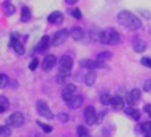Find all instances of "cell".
Here are the masks:
<instances>
[{
	"instance_id": "obj_37",
	"label": "cell",
	"mask_w": 151,
	"mask_h": 137,
	"mask_svg": "<svg viewBox=\"0 0 151 137\" xmlns=\"http://www.w3.org/2000/svg\"><path fill=\"white\" fill-rule=\"evenodd\" d=\"M145 111H146L147 115L151 117V104H146V106H145Z\"/></svg>"
},
{
	"instance_id": "obj_12",
	"label": "cell",
	"mask_w": 151,
	"mask_h": 137,
	"mask_svg": "<svg viewBox=\"0 0 151 137\" xmlns=\"http://www.w3.org/2000/svg\"><path fill=\"white\" fill-rule=\"evenodd\" d=\"M73 67V58L68 54L61 55L60 58V69H65V70H72Z\"/></svg>"
},
{
	"instance_id": "obj_8",
	"label": "cell",
	"mask_w": 151,
	"mask_h": 137,
	"mask_svg": "<svg viewBox=\"0 0 151 137\" xmlns=\"http://www.w3.org/2000/svg\"><path fill=\"white\" fill-rule=\"evenodd\" d=\"M76 91H77V87H76V84L73 83H69V84L65 86V88L63 90V94H61V96H63V99L68 103V102H70L72 99L76 96Z\"/></svg>"
},
{
	"instance_id": "obj_3",
	"label": "cell",
	"mask_w": 151,
	"mask_h": 137,
	"mask_svg": "<svg viewBox=\"0 0 151 137\" xmlns=\"http://www.w3.org/2000/svg\"><path fill=\"white\" fill-rule=\"evenodd\" d=\"M69 36H70V31H68V29H60V31H57L53 34L52 40H50V45L52 46H60L61 44H64L66 41V38Z\"/></svg>"
},
{
	"instance_id": "obj_11",
	"label": "cell",
	"mask_w": 151,
	"mask_h": 137,
	"mask_svg": "<svg viewBox=\"0 0 151 137\" xmlns=\"http://www.w3.org/2000/svg\"><path fill=\"white\" fill-rule=\"evenodd\" d=\"M141 99V90H138V88H134V90H131L130 92L127 94V98H126V100H127V103L130 104V106H134V104L137 103V102Z\"/></svg>"
},
{
	"instance_id": "obj_34",
	"label": "cell",
	"mask_w": 151,
	"mask_h": 137,
	"mask_svg": "<svg viewBox=\"0 0 151 137\" xmlns=\"http://www.w3.org/2000/svg\"><path fill=\"white\" fill-rule=\"evenodd\" d=\"M141 63L143 66H146V67H151V58H149V57H143L141 60Z\"/></svg>"
},
{
	"instance_id": "obj_18",
	"label": "cell",
	"mask_w": 151,
	"mask_h": 137,
	"mask_svg": "<svg viewBox=\"0 0 151 137\" xmlns=\"http://www.w3.org/2000/svg\"><path fill=\"white\" fill-rule=\"evenodd\" d=\"M49 44H50L49 36H42V38L40 40L39 45H37V52H40V53L45 52L48 49V46H49Z\"/></svg>"
},
{
	"instance_id": "obj_20",
	"label": "cell",
	"mask_w": 151,
	"mask_h": 137,
	"mask_svg": "<svg viewBox=\"0 0 151 137\" xmlns=\"http://www.w3.org/2000/svg\"><path fill=\"white\" fill-rule=\"evenodd\" d=\"M111 107L114 109H122L123 108V99L121 96H114L111 99Z\"/></svg>"
},
{
	"instance_id": "obj_29",
	"label": "cell",
	"mask_w": 151,
	"mask_h": 137,
	"mask_svg": "<svg viewBox=\"0 0 151 137\" xmlns=\"http://www.w3.org/2000/svg\"><path fill=\"white\" fill-rule=\"evenodd\" d=\"M37 125H39L40 128H41L42 131H44L45 133H50L53 131V128L50 127V125H48V124H44V123H40V121H37Z\"/></svg>"
},
{
	"instance_id": "obj_4",
	"label": "cell",
	"mask_w": 151,
	"mask_h": 137,
	"mask_svg": "<svg viewBox=\"0 0 151 137\" xmlns=\"http://www.w3.org/2000/svg\"><path fill=\"white\" fill-rule=\"evenodd\" d=\"M80 66L83 69H88L89 71H94V70L106 67L105 62H101V61H98V60H82L80 62Z\"/></svg>"
},
{
	"instance_id": "obj_38",
	"label": "cell",
	"mask_w": 151,
	"mask_h": 137,
	"mask_svg": "<svg viewBox=\"0 0 151 137\" xmlns=\"http://www.w3.org/2000/svg\"><path fill=\"white\" fill-rule=\"evenodd\" d=\"M78 1V0H65V3H66V4H76V3H77Z\"/></svg>"
},
{
	"instance_id": "obj_6",
	"label": "cell",
	"mask_w": 151,
	"mask_h": 137,
	"mask_svg": "<svg viewBox=\"0 0 151 137\" xmlns=\"http://www.w3.org/2000/svg\"><path fill=\"white\" fill-rule=\"evenodd\" d=\"M36 108H37V112H39L40 116L45 117V119H48V120L53 119L52 111H50V108L48 107V104L45 103L44 100H39V102H37V103H36Z\"/></svg>"
},
{
	"instance_id": "obj_31",
	"label": "cell",
	"mask_w": 151,
	"mask_h": 137,
	"mask_svg": "<svg viewBox=\"0 0 151 137\" xmlns=\"http://www.w3.org/2000/svg\"><path fill=\"white\" fill-rule=\"evenodd\" d=\"M0 107L4 109H7L8 107H9V102H8V99L5 98V96H0Z\"/></svg>"
},
{
	"instance_id": "obj_25",
	"label": "cell",
	"mask_w": 151,
	"mask_h": 137,
	"mask_svg": "<svg viewBox=\"0 0 151 137\" xmlns=\"http://www.w3.org/2000/svg\"><path fill=\"white\" fill-rule=\"evenodd\" d=\"M3 5H4V9H5V13H7V15H13V13H15V7H13L9 1H4Z\"/></svg>"
},
{
	"instance_id": "obj_19",
	"label": "cell",
	"mask_w": 151,
	"mask_h": 137,
	"mask_svg": "<svg viewBox=\"0 0 151 137\" xmlns=\"http://www.w3.org/2000/svg\"><path fill=\"white\" fill-rule=\"evenodd\" d=\"M102 29L99 28H93L90 29V32H89V34H90V38L91 41H96V42H101V37H102Z\"/></svg>"
},
{
	"instance_id": "obj_32",
	"label": "cell",
	"mask_w": 151,
	"mask_h": 137,
	"mask_svg": "<svg viewBox=\"0 0 151 137\" xmlns=\"http://www.w3.org/2000/svg\"><path fill=\"white\" fill-rule=\"evenodd\" d=\"M57 119L60 120V121H63V123H68L69 121V115L64 114V112H60V114L57 115Z\"/></svg>"
},
{
	"instance_id": "obj_40",
	"label": "cell",
	"mask_w": 151,
	"mask_h": 137,
	"mask_svg": "<svg viewBox=\"0 0 151 137\" xmlns=\"http://www.w3.org/2000/svg\"><path fill=\"white\" fill-rule=\"evenodd\" d=\"M145 137H151V133H150V135H146V136H145Z\"/></svg>"
},
{
	"instance_id": "obj_21",
	"label": "cell",
	"mask_w": 151,
	"mask_h": 137,
	"mask_svg": "<svg viewBox=\"0 0 151 137\" xmlns=\"http://www.w3.org/2000/svg\"><path fill=\"white\" fill-rule=\"evenodd\" d=\"M125 112L127 115H130V116L133 117L134 120H139V119H141V112H139L138 109H134L133 107H129V108H126Z\"/></svg>"
},
{
	"instance_id": "obj_35",
	"label": "cell",
	"mask_w": 151,
	"mask_h": 137,
	"mask_svg": "<svg viewBox=\"0 0 151 137\" xmlns=\"http://www.w3.org/2000/svg\"><path fill=\"white\" fill-rule=\"evenodd\" d=\"M70 13H72V16H74V17L77 18V20H80V18L82 17V15H81V11H80V9H77V8H76V9H73V11H72Z\"/></svg>"
},
{
	"instance_id": "obj_22",
	"label": "cell",
	"mask_w": 151,
	"mask_h": 137,
	"mask_svg": "<svg viewBox=\"0 0 151 137\" xmlns=\"http://www.w3.org/2000/svg\"><path fill=\"white\" fill-rule=\"evenodd\" d=\"M29 18H31V11H29L28 7H23L21 8V21L27 23Z\"/></svg>"
},
{
	"instance_id": "obj_24",
	"label": "cell",
	"mask_w": 151,
	"mask_h": 137,
	"mask_svg": "<svg viewBox=\"0 0 151 137\" xmlns=\"http://www.w3.org/2000/svg\"><path fill=\"white\" fill-rule=\"evenodd\" d=\"M111 96L109 95L107 92H105V94H102L101 95V103L104 104V106H109V104H111Z\"/></svg>"
},
{
	"instance_id": "obj_10",
	"label": "cell",
	"mask_w": 151,
	"mask_h": 137,
	"mask_svg": "<svg viewBox=\"0 0 151 137\" xmlns=\"http://www.w3.org/2000/svg\"><path fill=\"white\" fill-rule=\"evenodd\" d=\"M16 36H17L16 33H12V37H11V45H12L13 50H15L19 55H23L24 53H25V49H24V46L19 42V37H16Z\"/></svg>"
},
{
	"instance_id": "obj_27",
	"label": "cell",
	"mask_w": 151,
	"mask_h": 137,
	"mask_svg": "<svg viewBox=\"0 0 151 137\" xmlns=\"http://www.w3.org/2000/svg\"><path fill=\"white\" fill-rule=\"evenodd\" d=\"M0 136H3V137H8V136H11V128L8 127V125L0 127Z\"/></svg>"
},
{
	"instance_id": "obj_15",
	"label": "cell",
	"mask_w": 151,
	"mask_h": 137,
	"mask_svg": "<svg viewBox=\"0 0 151 137\" xmlns=\"http://www.w3.org/2000/svg\"><path fill=\"white\" fill-rule=\"evenodd\" d=\"M83 36H85V33H83L82 28H80V26H73V28L70 29V37L74 41H81V40H83Z\"/></svg>"
},
{
	"instance_id": "obj_26",
	"label": "cell",
	"mask_w": 151,
	"mask_h": 137,
	"mask_svg": "<svg viewBox=\"0 0 151 137\" xmlns=\"http://www.w3.org/2000/svg\"><path fill=\"white\" fill-rule=\"evenodd\" d=\"M77 132H78V137H90L89 131L86 129L83 125H80V127L77 128Z\"/></svg>"
},
{
	"instance_id": "obj_23",
	"label": "cell",
	"mask_w": 151,
	"mask_h": 137,
	"mask_svg": "<svg viewBox=\"0 0 151 137\" xmlns=\"http://www.w3.org/2000/svg\"><path fill=\"white\" fill-rule=\"evenodd\" d=\"M113 57V53L111 52H102V53H99L98 55H97V60L98 61H101V62H105V61H107V60H110V58Z\"/></svg>"
},
{
	"instance_id": "obj_39",
	"label": "cell",
	"mask_w": 151,
	"mask_h": 137,
	"mask_svg": "<svg viewBox=\"0 0 151 137\" xmlns=\"http://www.w3.org/2000/svg\"><path fill=\"white\" fill-rule=\"evenodd\" d=\"M5 111V109L4 108H1V107H0V114H1V112H4Z\"/></svg>"
},
{
	"instance_id": "obj_7",
	"label": "cell",
	"mask_w": 151,
	"mask_h": 137,
	"mask_svg": "<svg viewBox=\"0 0 151 137\" xmlns=\"http://www.w3.org/2000/svg\"><path fill=\"white\" fill-rule=\"evenodd\" d=\"M83 117H85L86 124H89V125H93V124H96V123L98 121V119H97L96 108H94L93 106L86 107L85 111H83Z\"/></svg>"
},
{
	"instance_id": "obj_14",
	"label": "cell",
	"mask_w": 151,
	"mask_h": 137,
	"mask_svg": "<svg viewBox=\"0 0 151 137\" xmlns=\"http://www.w3.org/2000/svg\"><path fill=\"white\" fill-rule=\"evenodd\" d=\"M48 21L52 23V24H57V25H60V24L64 21V15L61 12H58V11H55V12H52L49 15Z\"/></svg>"
},
{
	"instance_id": "obj_30",
	"label": "cell",
	"mask_w": 151,
	"mask_h": 137,
	"mask_svg": "<svg viewBox=\"0 0 151 137\" xmlns=\"http://www.w3.org/2000/svg\"><path fill=\"white\" fill-rule=\"evenodd\" d=\"M141 128H142V132H145L146 135H150V133H151V121L143 123Z\"/></svg>"
},
{
	"instance_id": "obj_5",
	"label": "cell",
	"mask_w": 151,
	"mask_h": 137,
	"mask_svg": "<svg viewBox=\"0 0 151 137\" xmlns=\"http://www.w3.org/2000/svg\"><path fill=\"white\" fill-rule=\"evenodd\" d=\"M24 124V115L21 112H13L9 117L7 119V125L8 127L19 128Z\"/></svg>"
},
{
	"instance_id": "obj_2",
	"label": "cell",
	"mask_w": 151,
	"mask_h": 137,
	"mask_svg": "<svg viewBox=\"0 0 151 137\" xmlns=\"http://www.w3.org/2000/svg\"><path fill=\"white\" fill-rule=\"evenodd\" d=\"M121 41V34L118 33L115 29H107V31L102 32L101 42L99 44H106V45H117Z\"/></svg>"
},
{
	"instance_id": "obj_17",
	"label": "cell",
	"mask_w": 151,
	"mask_h": 137,
	"mask_svg": "<svg viewBox=\"0 0 151 137\" xmlns=\"http://www.w3.org/2000/svg\"><path fill=\"white\" fill-rule=\"evenodd\" d=\"M96 79H97V74L96 71H88L85 75H83V83L86 86H93L96 83Z\"/></svg>"
},
{
	"instance_id": "obj_33",
	"label": "cell",
	"mask_w": 151,
	"mask_h": 137,
	"mask_svg": "<svg viewBox=\"0 0 151 137\" xmlns=\"http://www.w3.org/2000/svg\"><path fill=\"white\" fill-rule=\"evenodd\" d=\"M37 66H39V60H37V58H33V60H32V62L29 63V70H32V71H33V70L37 69Z\"/></svg>"
},
{
	"instance_id": "obj_1",
	"label": "cell",
	"mask_w": 151,
	"mask_h": 137,
	"mask_svg": "<svg viewBox=\"0 0 151 137\" xmlns=\"http://www.w3.org/2000/svg\"><path fill=\"white\" fill-rule=\"evenodd\" d=\"M117 20L119 23V25H122L123 28L129 29V31H137L142 26L141 20L129 11H121L117 16Z\"/></svg>"
},
{
	"instance_id": "obj_36",
	"label": "cell",
	"mask_w": 151,
	"mask_h": 137,
	"mask_svg": "<svg viewBox=\"0 0 151 137\" xmlns=\"http://www.w3.org/2000/svg\"><path fill=\"white\" fill-rule=\"evenodd\" d=\"M143 90L147 91V92H150V91H151V79H149V80H146V82H145Z\"/></svg>"
},
{
	"instance_id": "obj_13",
	"label": "cell",
	"mask_w": 151,
	"mask_h": 137,
	"mask_svg": "<svg viewBox=\"0 0 151 137\" xmlns=\"http://www.w3.org/2000/svg\"><path fill=\"white\" fill-rule=\"evenodd\" d=\"M133 48H134V50H135L137 53H142V52L146 50L147 44H146V41H143L142 38L135 37V38L133 40Z\"/></svg>"
},
{
	"instance_id": "obj_9",
	"label": "cell",
	"mask_w": 151,
	"mask_h": 137,
	"mask_svg": "<svg viewBox=\"0 0 151 137\" xmlns=\"http://www.w3.org/2000/svg\"><path fill=\"white\" fill-rule=\"evenodd\" d=\"M56 63H57L56 55H53V54L47 55V57L44 58V61H42V70H44V71H49V70H52L55 67Z\"/></svg>"
},
{
	"instance_id": "obj_28",
	"label": "cell",
	"mask_w": 151,
	"mask_h": 137,
	"mask_svg": "<svg viewBox=\"0 0 151 137\" xmlns=\"http://www.w3.org/2000/svg\"><path fill=\"white\" fill-rule=\"evenodd\" d=\"M9 82V78L5 74H0V88H4Z\"/></svg>"
},
{
	"instance_id": "obj_16",
	"label": "cell",
	"mask_w": 151,
	"mask_h": 137,
	"mask_svg": "<svg viewBox=\"0 0 151 137\" xmlns=\"http://www.w3.org/2000/svg\"><path fill=\"white\" fill-rule=\"evenodd\" d=\"M82 103H83V96L82 95H76L70 102H68V107L70 109H77L82 106Z\"/></svg>"
}]
</instances>
